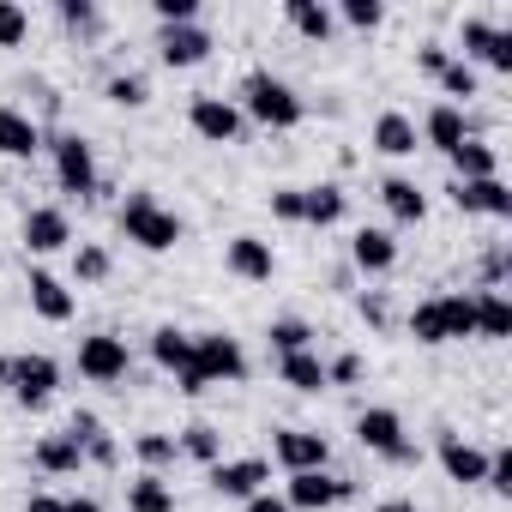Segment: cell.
<instances>
[{
	"instance_id": "cell-1",
	"label": "cell",
	"mask_w": 512,
	"mask_h": 512,
	"mask_svg": "<svg viewBox=\"0 0 512 512\" xmlns=\"http://www.w3.org/2000/svg\"><path fill=\"white\" fill-rule=\"evenodd\" d=\"M241 115H253L260 127L290 133V127H302L308 103H302L284 79H272V73H247V79H241Z\"/></svg>"
},
{
	"instance_id": "cell-2",
	"label": "cell",
	"mask_w": 512,
	"mask_h": 512,
	"mask_svg": "<svg viewBox=\"0 0 512 512\" xmlns=\"http://www.w3.org/2000/svg\"><path fill=\"white\" fill-rule=\"evenodd\" d=\"M121 235H127L133 247H145V253H169V247L187 235V223H181L175 211H163L151 193H127V199H121Z\"/></svg>"
},
{
	"instance_id": "cell-3",
	"label": "cell",
	"mask_w": 512,
	"mask_h": 512,
	"mask_svg": "<svg viewBox=\"0 0 512 512\" xmlns=\"http://www.w3.org/2000/svg\"><path fill=\"white\" fill-rule=\"evenodd\" d=\"M0 386L13 392V404L25 410H43L61 386V362L43 356V350H25V356H0Z\"/></svg>"
},
{
	"instance_id": "cell-4",
	"label": "cell",
	"mask_w": 512,
	"mask_h": 512,
	"mask_svg": "<svg viewBox=\"0 0 512 512\" xmlns=\"http://www.w3.org/2000/svg\"><path fill=\"white\" fill-rule=\"evenodd\" d=\"M193 374L205 386H235L247 380V356L229 332H193Z\"/></svg>"
},
{
	"instance_id": "cell-5",
	"label": "cell",
	"mask_w": 512,
	"mask_h": 512,
	"mask_svg": "<svg viewBox=\"0 0 512 512\" xmlns=\"http://www.w3.org/2000/svg\"><path fill=\"white\" fill-rule=\"evenodd\" d=\"M356 440H362L374 458H386V464H416V446L404 440V416L386 410V404H368V410L356 416Z\"/></svg>"
},
{
	"instance_id": "cell-6",
	"label": "cell",
	"mask_w": 512,
	"mask_h": 512,
	"mask_svg": "<svg viewBox=\"0 0 512 512\" xmlns=\"http://www.w3.org/2000/svg\"><path fill=\"white\" fill-rule=\"evenodd\" d=\"M127 338H115V332H91V338H79V374L91 380V386H115V380H127Z\"/></svg>"
},
{
	"instance_id": "cell-7",
	"label": "cell",
	"mask_w": 512,
	"mask_h": 512,
	"mask_svg": "<svg viewBox=\"0 0 512 512\" xmlns=\"http://www.w3.org/2000/svg\"><path fill=\"white\" fill-rule=\"evenodd\" d=\"M49 151H55V181H61V193H73V199L97 193V157H91V145H85L79 133H61Z\"/></svg>"
},
{
	"instance_id": "cell-8",
	"label": "cell",
	"mask_w": 512,
	"mask_h": 512,
	"mask_svg": "<svg viewBox=\"0 0 512 512\" xmlns=\"http://www.w3.org/2000/svg\"><path fill=\"white\" fill-rule=\"evenodd\" d=\"M187 127H193L205 145H235V139H241V109H235L229 97H211V91H205V97L187 103Z\"/></svg>"
},
{
	"instance_id": "cell-9",
	"label": "cell",
	"mask_w": 512,
	"mask_h": 512,
	"mask_svg": "<svg viewBox=\"0 0 512 512\" xmlns=\"http://www.w3.org/2000/svg\"><path fill=\"white\" fill-rule=\"evenodd\" d=\"M266 482H272L266 458H217L211 464V488L223 500H253V494H266Z\"/></svg>"
},
{
	"instance_id": "cell-10",
	"label": "cell",
	"mask_w": 512,
	"mask_h": 512,
	"mask_svg": "<svg viewBox=\"0 0 512 512\" xmlns=\"http://www.w3.org/2000/svg\"><path fill=\"white\" fill-rule=\"evenodd\" d=\"M350 494H356V482L326 476V470H302V476H290L284 506H290V512H326V506H338V500H350Z\"/></svg>"
},
{
	"instance_id": "cell-11",
	"label": "cell",
	"mask_w": 512,
	"mask_h": 512,
	"mask_svg": "<svg viewBox=\"0 0 512 512\" xmlns=\"http://www.w3.org/2000/svg\"><path fill=\"white\" fill-rule=\"evenodd\" d=\"M272 458H278L290 476H302V470H326L332 446H326V434H314V428H278V440H272Z\"/></svg>"
},
{
	"instance_id": "cell-12",
	"label": "cell",
	"mask_w": 512,
	"mask_h": 512,
	"mask_svg": "<svg viewBox=\"0 0 512 512\" xmlns=\"http://www.w3.org/2000/svg\"><path fill=\"white\" fill-rule=\"evenodd\" d=\"M223 266H229L241 284H272L278 253H272V241H260V235H235V241H229V253H223Z\"/></svg>"
},
{
	"instance_id": "cell-13",
	"label": "cell",
	"mask_w": 512,
	"mask_h": 512,
	"mask_svg": "<svg viewBox=\"0 0 512 512\" xmlns=\"http://www.w3.org/2000/svg\"><path fill=\"white\" fill-rule=\"evenodd\" d=\"M446 193H452V205L470 211V217H512V193H506L500 175H488V181H452Z\"/></svg>"
},
{
	"instance_id": "cell-14",
	"label": "cell",
	"mask_w": 512,
	"mask_h": 512,
	"mask_svg": "<svg viewBox=\"0 0 512 512\" xmlns=\"http://www.w3.org/2000/svg\"><path fill=\"white\" fill-rule=\"evenodd\" d=\"M464 55L488 61L494 73H512V31L488 25V19H464Z\"/></svg>"
},
{
	"instance_id": "cell-15",
	"label": "cell",
	"mask_w": 512,
	"mask_h": 512,
	"mask_svg": "<svg viewBox=\"0 0 512 512\" xmlns=\"http://www.w3.org/2000/svg\"><path fill=\"white\" fill-rule=\"evenodd\" d=\"M37 151H43V127H37L25 109L0 103V157H13V163H31Z\"/></svg>"
},
{
	"instance_id": "cell-16",
	"label": "cell",
	"mask_w": 512,
	"mask_h": 512,
	"mask_svg": "<svg viewBox=\"0 0 512 512\" xmlns=\"http://www.w3.org/2000/svg\"><path fill=\"white\" fill-rule=\"evenodd\" d=\"M205 55H211V31L205 25H169L157 37V61L163 67H199Z\"/></svg>"
},
{
	"instance_id": "cell-17",
	"label": "cell",
	"mask_w": 512,
	"mask_h": 512,
	"mask_svg": "<svg viewBox=\"0 0 512 512\" xmlns=\"http://www.w3.org/2000/svg\"><path fill=\"white\" fill-rule=\"evenodd\" d=\"M67 241H73V223H67L61 205H37V211H25V247H31V253H61Z\"/></svg>"
},
{
	"instance_id": "cell-18",
	"label": "cell",
	"mask_w": 512,
	"mask_h": 512,
	"mask_svg": "<svg viewBox=\"0 0 512 512\" xmlns=\"http://www.w3.org/2000/svg\"><path fill=\"white\" fill-rule=\"evenodd\" d=\"M440 470H446L452 482L476 488V482H488V452L470 446V440H458V434H440Z\"/></svg>"
},
{
	"instance_id": "cell-19",
	"label": "cell",
	"mask_w": 512,
	"mask_h": 512,
	"mask_svg": "<svg viewBox=\"0 0 512 512\" xmlns=\"http://www.w3.org/2000/svg\"><path fill=\"white\" fill-rule=\"evenodd\" d=\"M350 260H356V272H368V278L392 272V266H398V241H392V229H356Z\"/></svg>"
},
{
	"instance_id": "cell-20",
	"label": "cell",
	"mask_w": 512,
	"mask_h": 512,
	"mask_svg": "<svg viewBox=\"0 0 512 512\" xmlns=\"http://www.w3.org/2000/svg\"><path fill=\"white\" fill-rule=\"evenodd\" d=\"M31 308H37V320H49V326H67L73 320V290L55 278V272H31Z\"/></svg>"
},
{
	"instance_id": "cell-21",
	"label": "cell",
	"mask_w": 512,
	"mask_h": 512,
	"mask_svg": "<svg viewBox=\"0 0 512 512\" xmlns=\"http://www.w3.org/2000/svg\"><path fill=\"white\" fill-rule=\"evenodd\" d=\"M31 464H37L43 476H73V470L85 464V446H79L67 428H61V434H43V440H37V452H31Z\"/></svg>"
},
{
	"instance_id": "cell-22",
	"label": "cell",
	"mask_w": 512,
	"mask_h": 512,
	"mask_svg": "<svg viewBox=\"0 0 512 512\" xmlns=\"http://www.w3.org/2000/svg\"><path fill=\"white\" fill-rule=\"evenodd\" d=\"M422 139H428L434 151H446V157H452V151L470 139V127H464V109H458V103H434V109H428V121H422Z\"/></svg>"
},
{
	"instance_id": "cell-23",
	"label": "cell",
	"mask_w": 512,
	"mask_h": 512,
	"mask_svg": "<svg viewBox=\"0 0 512 512\" xmlns=\"http://www.w3.org/2000/svg\"><path fill=\"white\" fill-rule=\"evenodd\" d=\"M374 151H380V157H410V151H416V121L398 115V109H386V115L374 121Z\"/></svg>"
},
{
	"instance_id": "cell-24",
	"label": "cell",
	"mask_w": 512,
	"mask_h": 512,
	"mask_svg": "<svg viewBox=\"0 0 512 512\" xmlns=\"http://www.w3.org/2000/svg\"><path fill=\"white\" fill-rule=\"evenodd\" d=\"M380 199H386V211H392L398 223H422V217H428L422 187H416V181H404V175H386V181H380Z\"/></svg>"
},
{
	"instance_id": "cell-25",
	"label": "cell",
	"mask_w": 512,
	"mask_h": 512,
	"mask_svg": "<svg viewBox=\"0 0 512 512\" xmlns=\"http://www.w3.org/2000/svg\"><path fill=\"white\" fill-rule=\"evenodd\" d=\"M470 308H476V338H512V302L500 290H476Z\"/></svg>"
},
{
	"instance_id": "cell-26",
	"label": "cell",
	"mask_w": 512,
	"mask_h": 512,
	"mask_svg": "<svg viewBox=\"0 0 512 512\" xmlns=\"http://www.w3.org/2000/svg\"><path fill=\"white\" fill-rule=\"evenodd\" d=\"M151 362L169 368V374H187V368H193V332L157 326V332H151Z\"/></svg>"
},
{
	"instance_id": "cell-27",
	"label": "cell",
	"mask_w": 512,
	"mask_h": 512,
	"mask_svg": "<svg viewBox=\"0 0 512 512\" xmlns=\"http://www.w3.org/2000/svg\"><path fill=\"white\" fill-rule=\"evenodd\" d=\"M284 19L308 37V43H326L332 31H338V19H332V7H320V0H284Z\"/></svg>"
},
{
	"instance_id": "cell-28",
	"label": "cell",
	"mask_w": 512,
	"mask_h": 512,
	"mask_svg": "<svg viewBox=\"0 0 512 512\" xmlns=\"http://www.w3.org/2000/svg\"><path fill=\"white\" fill-rule=\"evenodd\" d=\"M452 169H458V181H488V175H500V151L482 139H464L452 151Z\"/></svg>"
},
{
	"instance_id": "cell-29",
	"label": "cell",
	"mask_w": 512,
	"mask_h": 512,
	"mask_svg": "<svg viewBox=\"0 0 512 512\" xmlns=\"http://www.w3.org/2000/svg\"><path fill=\"white\" fill-rule=\"evenodd\" d=\"M344 205H350V199H344V187H332V181H326V187H302V223L332 229V223L344 217Z\"/></svg>"
},
{
	"instance_id": "cell-30",
	"label": "cell",
	"mask_w": 512,
	"mask_h": 512,
	"mask_svg": "<svg viewBox=\"0 0 512 512\" xmlns=\"http://www.w3.org/2000/svg\"><path fill=\"white\" fill-rule=\"evenodd\" d=\"M278 374H284V386H296V392H326V362H320L314 350L278 356Z\"/></svg>"
},
{
	"instance_id": "cell-31",
	"label": "cell",
	"mask_w": 512,
	"mask_h": 512,
	"mask_svg": "<svg viewBox=\"0 0 512 512\" xmlns=\"http://www.w3.org/2000/svg\"><path fill=\"white\" fill-rule=\"evenodd\" d=\"M434 302H440L446 344H464V338H476V308H470V296H434Z\"/></svg>"
},
{
	"instance_id": "cell-32",
	"label": "cell",
	"mask_w": 512,
	"mask_h": 512,
	"mask_svg": "<svg viewBox=\"0 0 512 512\" xmlns=\"http://www.w3.org/2000/svg\"><path fill=\"white\" fill-rule=\"evenodd\" d=\"M175 446H181V458H199V464H217V458H223V434H217L211 422L181 428V434H175Z\"/></svg>"
},
{
	"instance_id": "cell-33",
	"label": "cell",
	"mask_w": 512,
	"mask_h": 512,
	"mask_svg": "<svg viewBox=\"0 0 512 512\" xmlns=\"http://www.w3.org/2000/svg\"><path fill=\"white\" fill-rule=\"evenodd\" d=\"M127 512H175V488L163 476H139L127 488Z\"/></svg>"
},
{
	"instance_id": "cell-34",
	"label": "cell",
	"mask_w": 512,
	"mask_h": 512,
	"mask_svg": "<svg viewBox=\"0 0 512 512\" xmlns=\"http://www.w3.org/2000/svg\"><path fill=\"white\" fill-rule=\"evenodd\" d=\"M133 458L145 464V476H157L163 464L181 458V446H175V434H139V440H133Z\"/></svg>"
},
{
	"instance_id": "cell-35",
	"label": "cell",
	"mask_w": 512,
	"mask_h": 512,
	"mask_svg": "<svg viewBox=\"0 0 512 512\" xmlns=\"http://www.w3.org/2000/svg\"><path fill=\"white\" fill-rule=\"evenodd\" d=\"M103 97H109L115 109H145V103H151V85H145L139 73H115V79L103 85Z\"/></svg>"
},
{
	"instance_id": "cell-36",
	"label": "cell",
	"mask_w": 512,
	"mask_h": 512,
	"mask_svg": "<svg viewBox=\"0 0 512 512\" xmlns=\"http://www.w3.org/2000/svg\"><path fill=\"white\" fill-rule=\"evenodd\" d=\"M109 266H115V260H109V247H97V241H85V247L73 253V278H79V284H103Z\"/></svg>"
},
{
	"instance_id": "cell-37",
	"label": "cell",
	"mask_w": 512,
	"mask_h": 512,
	"mask_svg": "<svg viewBox=\"0 0 512 512\" xmlns=\"http://www.w3.org/2000/svg\"><path fill=\"white\" fill-rule=\"evenodd\" d=\"M25 37H31V13L19 0H0V49H19Z\"/></svg>"
},
{
	"instance_id": "cell-38",
	"label": "cell",
	"mask_w": 512,
	"mask_h": 512,
	"mask_svg": "<svg viewBox=\"0 0 512 512\" xmlns=\"http://www.w3.org/2000/svg\"><path fill=\"white\" fill-rule=\"evenodd\" d=\"M266 338H272V350H278V356H296V350H314V344H308L314 332H308L302 320H272V332H266Z\"/></svg>"
},
{
	"instance_id": "cell-39",
	"label": "cell",
	"mask_w": 512,
	"mask_h": 512,
	"mask_svg": "<svg viewBox=\"0 0 512 512\" xmlns=\"http://www.w3.org/2000/svg\"><path fill=\"white\" fill-rule=\"evenodd\" d=\"M440 91L470 103V97H476V67H470V61H446V67H440Z\"/></svg>"
},
{
	"instance_id": "cell-40",
	"label": "cell",
	"mask_w": 512,
	"mask_h": 512,
	"mask_svg": "<svg viewBox=\"0 0 512 512\" xmlns=\"http://www.w3.org/2000/svg\"><path fill=\"white\" fill-rule=\"evenodd\" d=\"M410 338L416 344H446V326H440V302H422L410 314Z\"/></svg>"
},
{
	"instance_id": "cell-41",
	"label": "cell",
	"mask_w": 512,
	"mask_h": 512,
	"mask_svg": "<svg viewBox=\"0 0 512 512\" xmlns=\"http://www.w3.org/2000/svg\"><path fill=\"white\" fill-rule=\"evenodd\" d=\"M344 25L350 31H380V19H386V7H380V0H344Z\"/></svg>"
},
{
	"instance_id": "cell-42",
	"label": "cell",
	"mask_w": 512,
	"mask_h": 512,
	"mask_svg": "<svg viewBox=\"0 0 512 512\" xmlns=\"http://www.w3.org/2000/svg\"><path fill=\"white\" fill-rule=\"evenodd\" d=\"M151 13L163 19V31L169 25H199V0H151Z\"/></svg>"
},
{
	"instance_id": "cell-43",
	"label": "cell",
	"mask_w": 512,
	"mask_h": 512,
	"mask_svg": "<svg viewBox=\"0 0 512 512\" xmlns=\"http://www.w3.org/2000/svg\"><path fill=\"white\" fill-rule=\"evenodd\" d=\"M61 25L67 31H91L97 25V7H91V0H61Z\"/></svg>"
},
{
	"instance_id": "cell-44",
	"label": "cell",
	"mask_w": 512,
	"mask_h": 512,
	"mask_svg": "<svg viewBox=\"0 0 512 512\" xmlns=\"http://www.w3.org/2000/svg\"><path fill=\"white\" fill-rule=\"evenodd\" d=\"M272 217L302 223V187H278V193H272Z\"/></svg>"
},
{
	"instance_id": "cell-45",
	"label": "cell",
	"mask_w": 512,
	"mask_h": 512,
	"mask_svg": "<svg viewBox=\"0 0 512 512\" xmlns=\"http://www.w3.org/2000/svg\"><path fill=\"white\" fill-rule=\"evenodd\" d=\"M362 380V356H338L326 362V386H356Z\"/></svg>"
},
{
	"instance_id": "cell-46",
	"label": "cell",
	"mask_w": 512,
	"mask_h": 512,
	"mask_svg": "<svg viewBox=\"0 0 512 512\" xmlns=\"http://www.w3.org/2000/svg\"><path fill=\"white\" fill-rule=\"evenodd\" d=\"M488 488H500V494H512V452L500 446L494 458H488Z\"/></svg>"
},
{
	"instance_id": "cell-47",
	"label": "cell",
	"mask_w": 512,
	"mask_h": 512,
	"mask_svg": "<svg viewBox=\"0 0 512 512\" xmlns=\"http://www.w3.org/2000/svg\"><path fill=\"white\" fill-rule=\"evenodd\" d=\"M446 61H452V55H446L440 43H422V49H416V67H422V73H434V79H440V67H446Z\"/></svg>"
},
{
	"instance_id": "cell-48",
	"label": "cell",
	"mask_w": 512,
	"mask_h": 512,
	"mask_svg": "<svg viewBox=\"0 0 512 512\" xmlns=\"http://www.w3.org/2000/svg\"><path fill=\"white\" fill-rule=\"evenodd\" d=\"M500 278H506V253L494 247V253H488V260H482V284H476V290H494Z\"/></svg>"
},
{
	"instance_id": "cell-49",
	"label": "cell",
	"mask_w": 512,
	"mask_h": 512,
	"mask_svg": "<svg viewBox=\"0 0 512 512\" xmlns=\"http://www.w3.org/2000/svg\"><path fill=\"white\" fill-rule=\"evenodd\" d=\"M356 308H362V320H368V326H386V302H380V296H362Z\"/></svg>"
},
{
	"instance_id": "cell-50",
	"label": "cell",
	"mask_w": 512,
	"mask_h": 512,
	"mask_svg": "<svg viewBox=\"0 0 512 512\" xmlns=\"http://www.w3.org/2000/svg\"><path fill=\"white\" fill-rule=\"evenodd\" d=\"M247 512H290V506H284L278 494H253V500H247Z\"/></svg>"
},
{
	"instance_id": "cell-51",
	"label": "cell",
	"mask_w": 512,
	"mask_h": 512,
	"mask_svg": "<svg viewBox=\"0 0 512 512\" xmlns=\"http://www.w3.org/2000/svg\"><path fill=\"white\" fill-rule=\"evenodd\" d=\"M25 512H61V500H55V494H31Z\"/></svg>"
},
{
	"instance_id": "cell-52",
	"label": "cell",
	"mask_w": 512,
	"mask_h": 512,
	"mask_svg": "<svg viewBox=\"0 0 512 512\" xmlns=\"http://www.w3.org/2000/svg\"><path fill=\"white\" fill-rule=\"evenodd\" d=\"M61 512H103V506L91 494H73V500H61Z\"/></svg>"
},
{
	"instance_id": "cell-53",
	"label": "cell",
	"mask_w": 512,
	"mask_h": 512,
	"mask_svg": "<svg viewBox=\"0 0 512 512\" xmlns=\"http://www.w3.org/2000/svg\"><path fill=\"white\" fill-rule=\"evenodd\" d=\"M374 512H416L410 500H386V506H374Z\"/></svg>"
}]
</instances>
